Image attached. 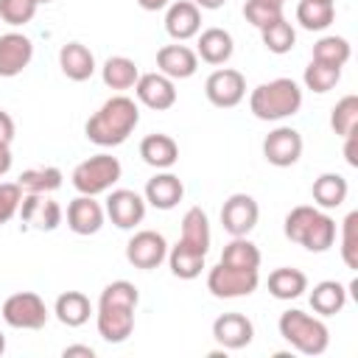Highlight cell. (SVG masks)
I'll return each instance as SVG.
<instances>
[{
  "label": "cell",
  "mask_w": 358,
  "mask_h": 358,
  "mask_svg": "<svg viewBox=\"0 0 358 358\" xmlns=\"http://www.w3.org/2000/svg\"><path fill=\"white\" fill-rule=\"evenodd\" d=\"M305 87L310 92H330L338 81H341V67H333V64H324L319 59H310V64L305 67V76H302Z\"/></svg>",
  "instance_id": "d590c367"
},
{
  "label": "cell",
  "mask_w": 358,
  "mask_h": 358,
  "mask_svg": "<svg viewBox=\"0 0 358 358\" xmlns=\"http://www.w3.org/2000/svg\"><path fill=\"white\" fill-rule=\"evenodd\" d=\"M103 210L117 229H134L145 218V199L129 187H115L109 190Z\"/></svg>",
  "instance_id": "4fadbf2b"
},
{
  "label": "cell",
  "mask_w": 358,
  "mask_h": 358,
  "mask_svg": "<svg viewBox=\"0 0 358 358\" xmlns=\"http://www.w3.org/2000/svg\"><path fill=\"white\" fill-rule=\"evenodd\" d=\"M263 157L274 168H291L302 157V134L291 126H277L263 140Z\"/></svg>",
  "instance_id": "30bf717a"
},
{
  "label": "cell",
  "mask_w": 358,
  "mask_h": 358,
  "mask_svg": "<svg viewBox=\"0 0 358 358\" xmlns=\"http://www.w3.org/2000/svg\"><path fill=\"white\" fill-rule=\"evenodd\" d=\"M39 3L36 0H0V20L20 28V25H28L36 14Z\"/></svg>",
  "instance_id": "ab89813d"
},
{
  "label": "cell",
  "mask_w": 358,
  "mask_h": 358,
  "mask_svg": "<svg viewBox=\"0 0 358 358\" xmlns=\"http://www.w3.org/2000/svg\"><path fill=\"white\" fill-rule=\"evenodd\" d=\"M14 134H17V126H14V117L8 115V112H3L0 109V145H11V140H14Z\"/></svg>",
  "instance_id": "ee69618b"
},
{
  "label": "cell",
  "mask_w": 358,
  "mask_h": 358,
  "mask_svg": "<svg viewBox=\"0 0 358 358\" xmlns=\"http://www.w3.org/2000/svg\"><path fill=\"white\" fill-rule=\"evenodd\" d=\"M257 218H260V207L249 193H232L221 207V227L232 238L249 235L257 227Z\"/></svg>",
  "instance_id": "7c38bea8"
},
{
  "label": "cell",
  "mask_w": 358,
  "mask_h": 358,
  "mask_svg": "<svg viewBox=\"0 0 358 358\" xmlns=\"http://www.w3.org/2000/svg\"><path fill=\"white\" fill-rule=\"evenodd\" d=\"M344 159H347V165L358 168V129L344 137Z\"/></svg>",
  "instance_id": "f6af8a7d"
},
{
  "label": "cell",
  "mask_w": 358,
  "mask_h": 358,
  "mask_svg": "<svg viewBox=\"0 0 358 358\" xmlns=\"http://www.w3.org/2000/svg\"><path fill=\"white\" fill-rule=\"evenodd\" d=\"M260 285V274L257 268H238V266H227L218 263L210 268L207 274V291L218 299H238V296H249L255 294Z\"/></svg>",
  "instance_id": "52a82bcc"
},
{
  "label": "cell",
  "mask_w": 358,
  "mask_h": 358,
  "mask_svg": "<svg viewBox=\"0 0 358 358\" xmlns=\"http://www.w3.org/2000/svg\"><path fill=\"white\" fill-rule=\"evenodd\" d=\"M347 193H350V185L341 173H322L313 179V187H310V196L316 201V207L322 210H336L347 201Z\"/></svg>",
  "instance_id": "d4e9b609"
},
{
  "label": "cell",
  "mask_w": 358,
  "mask_h": 358,
  "mask_svg": "<svg viewBox=\"0 0 358 358\" xmlns=\"http://www.w3.org/2000/svg\"><path fill=\"white\" fill-rule=\"evenodd\" d=\"M302 106V87L294 78H271L252 90L249 112L257 120H282L296 115Z\"/></svg>",
  "instance_id": "3957f363"
},
{
  "label": "cell",
  "mask_w": 358,
  "mask_h": 358,
  "mask_svg": "<svg viewBox=\"0 0 358 358\" xmlns=\"http://www.w3.org/2000/svg\"><path fill=\"white\" fill-rule=\"evenodd\" d=\"M20 201H22V187L17 182H0V227L20 213Z\"/></svg>",
  "instance_id": "7bdbcfd3"
},
{
  "label": "cell",
  "mask_w": 358,
  "mask_h": 358,
  "mask_svg": "<svg viewBox=\"0 0 358 358\" xmlns=\"http://www.w3.org/2000/svg\"><path fill=\"white\" fill-rule=\"evenodd\" d=\"M157 70L173 81H182L199 70V56L187 45H162L157 50Z\"/></svg>",
  "instance_id": "d6986e66"
},
{
  "label": "cell",
  "mask_w": 358,
  "mask_h": 358,
  "mask_svg": "<svg viewBox=\"0 0 358 358\" xmlns=\"http://www.w3.org/2000/svg\"><path fill=\"white\" fill-rule=\"evenodd\" d=\"M213 338L224 347V350H243L252 344L255 338V324L249 316L243 313H221L213 322Z\"/></svg>",
  "instance_id": "2e32d148"
},
{
  "label": "cell",
  "mask_w": 358,
  "mask_h": 358,
  "mask_svg": "<svg viewBox=\"0 0 358 358\" xmlns=\"http://www.w3.org/2000/svg\"><path fill=\"white\" fill-rule=\"evenodd\" d=\"M347 305V288L338 280H322L310 291V308L319 316H336Z\"/></svg>",
  "instance_id": "83f0119b"
},
{
  "label": "cell",
  "mask_w": 358,
  "mask_h": 358,
  "mask_svg": "<svg viewBox=\"0 0 358 358\" xmlns=\"http://www.w3.org/2000/svg\"><path fill=\"white\" fill-rule=\"evenodd\" d=\"M0 313H3V322L17 330H42L50 319L45 299L34 291H17V294L6 296Z\"/></svg>",
  "instance_id": "8992f818"
},
{
  "label": "cell",
  "mask_w": 358,
  "mask_h": 358,
  "mask_svg": "<svg viewBox=\"0 0 358 358\" xmlns=\"http://www.w3.org/2000/svg\"><path fill=\"white\" fill-rule=\"evenodd\" d=\"M171 0H137V6L143 11H159V8H168Z\"/></svg>",
  "instance_id": "7dc6e473"
},
{
  "label": "cell",
  "mask_w": 358,
  "mask_h": 358,
  "mask_svg": "<svg viewBox=\"0 0 358 358\" xmlns=\"http://www.w3.org/2000/svg\"><path fill=\"white\" fill-rule=\"evenodd\" d=\"M263 3H271V6H280V8L285 6V0H263Z\"/></svg>",
  "instance_id": "f907efd6"
},
{
  "label": "cell",
  "mask_w": 358,
  "mask_h": 358,
  "mask_svg": "<svg viewBox=\"0 0 358 358\" xmlns=\"http://www.w3.org/2000/svg\"><path fill=\"white\" fill-rule=\"evenodd\" d=\"M165 31H168V36H173L176 42L193 39V36L201 31V8H199L193 0L168 3V11H165Z\"/></svg>",
  "instance_id": "e0dca14e"
},
{
  "label": "cell",
  "mask_w": 358,
  "mask_h": 358,
  "mask_svg": "<svg viewBox=\"0 0 358 358\" xmlns=\"http://www.w3.org/2000/svg\"><path fill=\"white\" fill-rule=\"evenodd\" d=\"M260 39H263L266 50L282 56V53H291V50H294V45H296V31H294V25H291L285 17H280V20L268 22L266 28H260Z\"/></svg>",
  "instance_id": "836d02e7"
},
{
  "label": "cell",
  "mask_w": 358,
  "mask_h": 358,
  "mask_svg": "<svg viewBox=\"0 0 358 358\" xmlns=\"http://www.w3.org/2000/svg\"><path fill=\"white\" fill-rule=\"evenodd\" d=\"M34 59V42L20 34V31H8L0 34V78H14L20 76Z\"/></svg>",
  "instance_id": "9a60e30c"
},
{
  "label": "cell",
  "mask_w": 358,
  "mask_h": 358,
  "mask_svg": "<svg viewBox=\"0 0 358 358\" xmlns=\"http://www.w3.org/2000/svg\"><path fill=\"white\" fill-rule=\"evenodd\" d=\"M140 157H143L145 165H151L157 171H168L179 159V145H176V140L171 134H162V131L145 134L140 140Z\"/></svg>",
  "instance_id": "44dd1931"
},
{
  "label": "cell",
  "mask_w": 358,
  "mask_h": 358,
  "mask_svg": "<svg viewBox=\"0 0 358 358\" xmlns=\"http://www.w3.org/2000/svg\"><path fill=\"white\" fill-rule=\"evenodd\" d=\"M62 207L50 199V193H25L20 201V218L25 227L36 232H53L62 224Z\"/></svg>",
  "instance_id": "8fae6325"
},
{
  "label": "cell",
  "mask_w": 358,
  "mask_h": 358,
  "mask_svg": "<svg viewBox=\"0 0 358 358\" xmlns=\"http://www.w3.org/2000/svg\"><path fill=\"white\" fill-rule=\"evenodd\" d=\"M59 67L70 81H87L95 73V56L81 42H67L59 50Z\"/></svg>",
  "instance_id": "603a6c76"
},
{
  "label": "cell",
  "mask_w": 358,
  "mask_h": 358,
  "mask_svg": "<svg viewBox=\"0 0 358 358\" xmlns=\"http://www.w3.org/2000/svg\"><path fill=\"white\" fill-rule=\"evenodd\" d=\"M322 3H333V0H322Z\"/></svg>",
  "instance_id": "db71d44e"
},
{
  "label": "cell",
  "mask_w": 358,
  "mask_h": 358,
  "mask_svg": "<svg viewBox=\"0 0 358 358\" xmlns=\"http://www.w3.org/2000/svg\"><path fill=\"white\" fill-rule=\"evenodd\" d=\"M305 291H308V277H305V271H299V268L282 266V268H274V271L268 274V294H271L274 299L288 302V299L302 296Z\"/></svg>",
  "instance_id": "484cf974"
},
{
  "label": "cell",
  "mask_w": 358,
  "mask_h": 358,
  "mask_svg": "<svg viewBox=\"0 0 358 358\" xmlns=\"http://www.w3.org/2000/svg\"><path fill=\"white\" fill-rule=\"evenodd\" d=\"M140 302V291L129 280L109 282L98 296V336L109 344H123L134 330V308Z\"/></svg>",
  "instance_id": "6da1fadb"
},
{
  "label": "cell",
  "mask_w": 358,
  "mask_h": 358,
  "mask_svg": "<svg viewBox=\"0 0 358 358\" xmlns=\"http://www.w3.org/2000/svg\"><path fill=\"white\" fill-rule=\"evenodd\" d=\"M134 95L143 106L165 112L176 103V84H173V78L162 76L159 70L157 73H140V78L134 84Z\"/></svg>",
  "instance_id": "5bb4252c"
},
{
  "label": "cell",
  "mask_w": 358,
  "mask_h": 358,
  "mask_svg": "<svg viewBox=\"0 0 358 358\" xmlns=\"http://www.w3.org/2000/svg\"><path fill=\"white\" fill-rule=\"evenodd\" d=\"M199 36V48H196V56L207 64H227L232 59V50H235V42H232V34L224 31V28H207Z\"/></svg>",
  "instance_id": "7402d4cb"
},
{
  "label": "cell",
  "mask_w": 358,
  "mask_h": 358,
  "mask_svg": "<svg viewBox=\"0 0 358 358\" xmlns=\"http://www.w3.org/2000/svg\"><path fill=\"white\" fill-rule=\"evenodd\" d=\"M11 171V151L6 145H0V176H6Z\"/></svg>",
  "instance_id": "c3c4849f"
},
{
  "label": "cell",
  "mask_w": 358,
  "mask_h": 358,
  "mask_svg": "<svg viewBox=\"0 0 358 358\" xmlns=\"http://www.w3.org/2000/svg\"><path fill=\"white\" fill-rule=\"evenodd\" d=\"M336 20V6L322 0H299L296 6V22L305 31H324Z\"/></svg>",
  "instance_id": "d6a6232c"
},
{
  "label": "cell",
  "mask_w": 358,
  "mask_h": 358,
  "mask_svg": "<svg viewBox=\"0 0 358 358\" xmlns=\"http://www.w3.org/2000/svg\"><path fill=\"white\" fill-rule=\"evenodd\" d=\"M218 263H227V266H238V268H260V249L246 238H232L224 252H221V260Z\"/></svg>",
  "instance_id": "e575fe53"
},
{
  "label": "cell",
  "mask_w": 358,
  "mask_h": 358,
  "mask_svg": "<svg viewBox=\"0 0 358 358\" xmlns=\"http://www.w3.org/2000/svg\"><path fill=\"white\" fill-rule=\"evenodd\" d=\"M350 56H352V48L344 36H322L313 45V59L333 64V67H344L350 62Z\"/></svg>",
  "instance_id": "8d00e7d4"
},
{
  "label": "cell",
  "mask_w": 358,
  "mask_h": 358,
  "mask_svg": "<svg viewBox=\"0 0 358 358\" xmlns=\"http://www.w3.org/2000/svg\"><path fill=\"white\" fill-rule=\"evenodd\" d=\"M204 95L213 106L218 109H232L243 101L246 95V78L241 70H232V67H218L207 76L204 81Z\"/></svg>",
  "instance_id": "ba28073f"
},
{
  "label": "cell",
  "mask_w": 358,
  "mask_h": 358,
  "mask_svg": "<svg viewBox=\"0 0 358 358\" xmlns=\"http://www.w3.org/2000/svg\"><path fill=\"white\" fill-rule=\"evenodd\" d=\"M137 123H140V106L129 95H112L109 101L101 103L95 115H90L84 134L90 143L101 148H115L129 140Z\"/></svg>",
  "instance_id": "7a4b0ae2"
},
{
  "label": "cell",
  "mask_w": 358,
  "mask_h": 358,
  "mask_svg": "<svg viewBox=\"0 0 358 358\" xmlns=\"http://www.w3.org/2000/svg\"><path fill=\"white\" fill-rule=\"evenodd\" d=\"M64 173L56 165H39V168H28L20 173L17 185L22 187V193H53L62 187Z\"/></svg>",
  "instance_id": "1f68e13d"
},
{
  "label": "cell",
  "mask_w": 358,
  "mask_h": 358,
  "mask_svg": "<svg viewBox=\"0 0 358 358\" xmlns=\"http://www.w3.org/2000/svg\"><path fill=\"white\" fill-rule=\"evenodd\" d=\"M341 260L347 268H358V210L341 221Z\"/></svg>",
  "instance_id": "f35d334b"
},
{
  "label": "cell",
  "mask_w": 358,
  "mask_h": 358,
  "mask_svg": "<svg viewBox=\"0 0 358 358\" xmlns=\"http://www.w3.org/2000/svg\"><path fill=\"white\" fill-rule=\"evenodd\" d=\"M316 213H319V207H310V204H299V207H294V210L285 215V224H282L285 238H288V241H294V243H299V238H302L305 227L313 221V215H316Z\"/></svg>",
  "instance_id": "60d3db41"
},
{
  "label": "cell",
  "mask_w": 358,
  "mask_h": 358,
  "mask_svg": "<svg viewBox=\"0 0 358 358\" xmlns=\"http://www.w3.org/2000/svg\"><path fill=\"white\" fill-rule=\"evenodd\" d=\"M280 336L302 355H322L330 344V330L319 316H310L305 310H282L277 322Z\"/></svg>",
  "instance_id": "277c9868"
},
{
  "label": "cell",
  "mask_w": 358,
  "mask_h": 358,
  "mask_svg": "<svg viewBox=\"0 0 358 358\" xmlns=\"http://www.w3.org/2000/svg\"><path fill=\"white\" fill-rule=\"evenodd\" d=\"M53 313L56 319L64 324V327H81L90 322L92 316V302L87 294L81 291H64L56 296V305H53Z\"/></svg>",
  "instance_id": "cb8c5ba5"
},
{
  "label": "cell",
  "mask_w": 358,
  "mask_h": 358,
  "mask_svg": "<svg viewBox=\"0 0 358 358\" xmlns=\"http://www.w3.org/2000/svg\"><path fill=\"white\" fill-rule=\"evenodd\" d=\"M204 252L187 246V243H176L168 249V266H171V274L179 277V280H196L204 268Z\"/></svg>",
  "instance_id": "4316f807"
},
{
  "label": "cell",
  "mask_w": 358,
  "mask_h": 358,
  "mask_svg": "<svg viewBox=\"0 0 358 358\" xmlns=\"http://www.w3.org/2000/svg\"><path fill=\"white\" fill-rule=\"evenodd\" d=\"M168 257V241L162 238V232L157 229H140L129 238L126 243V260L134 266V268H143V271H151L157 268L162 260Z\"/></svg>",
  "instance_id": "9c48e42d"
},
{
  "label": "cell",
  "mask_w": 358,
  "mask_h": 358,
  "mask_svg": "<svg viewBox=\"0 0 358 358\" xmlns=\"http://www.w3.org/2000/svg\"><path fill=\"white\" fill-rule=\"evenodd\" d=\"M101 78L109 90H131L140 78V70L129 56H109L101 67Z\"/></svg>",
  "instance_id": "f1b7e54d"
},
{
  "label": "cell",
  "mask_w": 358,
  "mask_h": 358,
  "mask_svg": "<svg viewBox=\"0 0 358 358\" xmlns=\"http://www.w3.org/2000/svg\"><path fill=\"white\" fill-rule=\"evenodd\" d=\"M3 352H6V336L0 333V355H3Z\"/></svg>",
  "instance_id": "816d5d0a"
},
{
  "label": "cell",
  "mask_w": 358,
  "mask_h": 358,
  "mask_svg": "<svg viewBox=\"0 0 358 358\" xmlns=\"http://www.w3.org/2000/svg\"><path fill=\"white\" fill-rule=\"evenodd\" d=\"M62 355H64V358H73V355H81V358H95V350H92L90 344H70V347H64V350H62Z\"/></svg>",
  "instance_id": "bcb514c9"
},
{
  "label": "cell",
  "mask_w": 358,
  "mask_h": 358,
  "mask_svg": "<svg viewBox=\"0 0 358 358\" xmlns=\"http://www.w3.org/2000/svg\"><path fill=\"white\" fill-rule=\"evenodd\" d=\"M182 243L199 249V252H210V221H207V213L201 207H190L185 215H182Z\"/></svg>",
  "instance_id": "f546056e"
},
{
  "label": "cell",
  "mask_w": 358,
  "mask_h": 358,
  "mask_svg": "<svg viewBox=\"0 0 358 358\" xmlns=\"http://www.w3.org/2000/svg\"><path fill=\"white\" fill-rule=\"evenodd\" d=\"M333 241H336V221L327 215V213H316L313 215V221L305 227V232H302V238H299V243L308 249V252H327L330 246H333Z\"/></svg>",
  "instance_id": "4dcf8cb0"
},
{
  "label": "cell",
  "mask_w": 358,
  "mask_h": 358,
  "mask_svg": "<svg viewBox=\"0 0 358 358\" xmlns=\"http://www.w3.org/2000/svg\"><path fill=\"white\" fill-rule=\"evenodd\" d=\"M182 196H185V185L171 171H159L157 176H151L145 182V193H143L145 204H151L157 210H173L182 201Z\"/></svg>",
  "instance_id": "ffe728a7"
},
{
  "label": "cell",
  "mask_w": 358,
  "mask_h": 358,
  "mask_svg": "<svg viewBox=\"0 0 358 358\" xmlns=\"http://www.w3.org/2000/svg\"><path fill=\"white\" fill-rule=\"evenodd\" d=\"M123 168H120V159L112 157V154H95L84 162H78L73 168V187L84 196H101V193H109L117 179H120Z\"/></svg>",
  "instance_id": "5b68a950"
},
{
  "label": "cell",
  "mask_w": 358,
  "mask_h": 358,
  "mask_svg": "<svg viewBox=\"0 0 358 358\" xmlns=\"http://www.w3.org/2000/svg\"><path fill=\"white\" fill-rule=\"evenodd\" d=\"M330 129L338 137H347L350 131L358 129V95H344L333 112H330Z\"/></svg>",
  "instance_id": "74e56055"
},
{
  "label": "cell",
  "mask_w": 358,
  "mask_h": 358,
  "mask_svg": "<svg viewBox=\"0 0 358 358\" xmlns=\"http://www.w3.org/2000/svg\"><path fill=\"white\" fill-rule=\"evenodd\" d=\"M103 218H106V210L101 207V201H95V196L78 193L67 204V227L76 235H95L103 227Z\"/></svg>",
  "instance_id": "ac0fdd59"
},
{
  "label": "cell",
  "mask_w": 358,
  "mask_h": 358,
  "mask_svg": "<svg viewBox=\"0 0 358 358\" xmlns=\"http://www.w3.org/2000/svg\"><path fill=\"white\" fill-rule=\"evenodd\" d=\"M199 8H207V11H215V8H221L227 0H193Z\"/></svg>",
  "instance_id": "681fc988"
},
{
  "label": "cell",
  "mask_w": 358,
  "mask_h": 358,
  "mask_svg": "<svg viewBox=\"0 0 358 358\" xmlns=\"http://www.w3.org/2000/svg\"><path fill=\"white\" fill-rule=\"evenodd\" d=\"M36 3H39V6H42V3H53V0H36Z\"/></svg>",
  "instance_id": "f5cc1de1"
},
{
  "label": "cell",
  "mask_w": 358,
  "mask_h": 358,
  "mask_svg": "<svg viewBox=\"0 0 358 358\" xmlns=\"http://www.w3.org/2000/svg\"><path fill=\"white\" fill-rule=\"evenodd\" d=\"M243 17H246V22H252L260 31L268 22L280 20L282 17V8L280 6H271V3H263V0H246L243 3Z\"/></svg>",
  "instance_id": "b9f144b4"
}]
</instances>
